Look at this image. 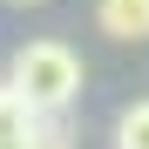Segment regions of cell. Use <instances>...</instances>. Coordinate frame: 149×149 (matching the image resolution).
Masks as SVG:
<instances>
[{"instance_id": "1", "label": "cell", "mask_w": 149, "mask_h": 149, "mask_svg": "<svg viewBox=\"0 0 149 149\" xmlns=\"http://www.w3.org/2000/svg\"><path fill=\"white\" fill-rule=\"evenodd\" d=\"M7 88L27 102L34 115H68L81 95V54L68 41H27L7 68Z\"/></svg>"}, {"instance_id": "2", "label": "cell", "mask_w": 149, "mask_h": 149, "mask_svg": "<svg viewBox=\"0 0 149 149\" xmlns=\"http://www.w3.org/2000/svg\"><path fill=\"white\" fill-rule=\"evenodd\" d=\"M95 27L109 41H149V0H95Z\"/></svg>"}, {"instance_id": "3", "label": "cell", "mask_w": 149, "mask_h": 149, "mask_svg": "<svg viewBox=\"0 0 149 149\" xmlns=\"http://www.w3.org/2000/svg\"><path fill=\"white\" fill-rule=\"evenodd\" d=\"M34 129H41V115H34L27 102H20V95H14L7 81H0V149H20Z\"/></svg>"}, {"instance_id": "4", "label": "cell", "mask_w": 149, "mask_h": 149, "mask_svg": "<svg viewBox=\"0 0 149 149\" xmlns=\"http://www.w3.org/2000/svg\"><path fill=\"white\" fill-rule=\"evenodd\" d=\"M115 149H149V102H129L115 115Z\"/></svg>"}, {"instance_id": "5", "label": "cell", "mask_w": 149, "mask_h": 149, "mask_svg": "<svg viewBox=\"0 0 149 149\" xmlns=\"http://www.w3.org/2000/svg\"><path fill=\"white\" fill-rule=\"evenodd\" d=\"M20 149H74V142H68V129H61V115H41V129L20 142Z\"/></svg>"}, {"instance_id": "6", "label": "cell", "mask_w": 149, "mask_h": 149, "mask_svg": "<svg viewBox=\"0 0 149 149\" xmlns=\"http://www.w3.org/2000/svg\"><path fill=\"white\" fill-rule=\"evenodd\" d=\"M7 7H41V0H7Z\"/></svg>"}]
</instances>
